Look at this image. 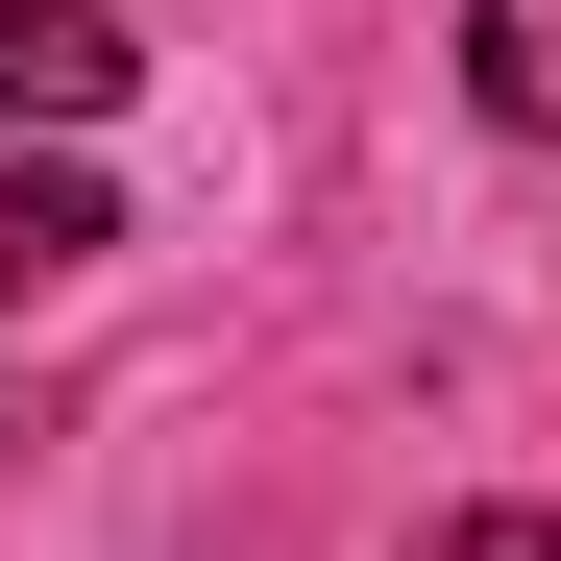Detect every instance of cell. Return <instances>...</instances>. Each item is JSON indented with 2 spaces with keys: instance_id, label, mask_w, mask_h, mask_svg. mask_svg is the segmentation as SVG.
<instances>
[{
  "instance_id": "3",
  "label": "cell",
  "mask_w": 561,
  "mask_h": 561,
  "mask_svg": "<svg viewBox=\"0 0 561 561\" xmlns=\"http://www.w3.org/2000/svg\"><path fill=\"white\" fill-rule=\"evenodd\" d=\"M463 99L513 147H561V0H463Z\"/></svg>"
},
{
  "instance_id": "4",
  "label": "cell",
  "mask_w": 561,
  "mask_h": 561,
  "mask_svg": "<svg viewBox=\"0 0 561 561\" xmlns=\"http://www.w3.org/2000/svg\"><path fill=\"white\" fill-rule=\"evenodd\" d=\"M415 561H561V513H439Z\"/></svg>"
},
{
  "instance_id": "2",
  "label": "cell",
  "mask_w": 561,
  "mask_h": 561,
  "mask_svg": "<svg viewBox=\"0 0 561 561\" xmlns=\"http://www.w3.org/2000/svg\"><path fill=\"white\" fill-rule=\"evenodd\" d=\"M99 244H123V196H99L73 147H25V123H0V294H73Z\"/></svg>"
},
{
  "instance_id": "1",
  "label": "cell",
  "mask_w": 561,
  "mask_h": 561,
  "mask_svg": "<svg viewBox=\"0 0 561 561\" xmlns=\"http://www.w3.org/2000/svg\"><path fill=\"white\" fill-rule=\"evenodd\" d=\"M123 73H147V49H123V0H0V123H49V147H73Z\"/></svg>"
}]
</instances>
